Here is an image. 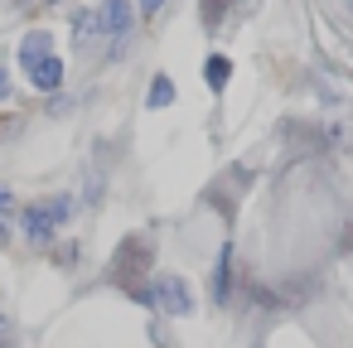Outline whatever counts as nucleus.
<instances>
[{"mask_svg": "<svg viewBox=\"0 0 353 348\" xmlns=\"http://www.w3.org/2000/svg\"><path fill=\"white\" fill-rule=\"evenodd\" d=\"M97 34H107V30H102V10H78V15H73V44L88 49Z\"/></svg>", "mask_w": 353, "mask_h": 348, "instance_id": "nucleus-5", "label": "nucleus"}, {"mask_svg": "<svg viewBox=\"0 0 353 348\" xmlns=\"http://www.w3.org/2000/svg\"><path fill=\"white\" fill-rule=\"evenodd\" d=\"M228 285H232V242H223L213 266V305H228Z\"/></svg>", "mask_w": 353, "mask_h": 348, "instance_id": "nucleus-6", "label": "nucleus"}, {"mask_svg": "<svg viewBox=\"0 0 353 348\" xmlns=\"http://www.w3.org/2000/svg\"><path fill=\"white\" fill-rule=\"evenodd\" d=\"M348 6H353V0H348Z\"/></svg>", "mask_w": 353, "mask_h": 348, "instance_id": "nucleus-15", "label": "nucleus"}, {"mask_svg": "<svg viewBox=\"0 0 353 348\" xmlns=\"http://www.w3.org/2000/svg\"><path fill=\"white\" fill-rule=\"evenodd\" d=\"M25 73H30V83H34L39 92H59V88H63V63H59L54 54H49V59H39V63H30Z\"/></svg>", "mask_w": 353, "mask_h": 348, "instance_id": "nucleus-3", "label": "nucleus"}, {"mask_svg": "<svg viewBox=\"0 0 353 348\" xmlns=\"http://www.w3.org/2000/svg\"><path fill=\"white\" fill-rule=\"evenodd\" d=\"M6 242H10V227H6V223H0V247H6Z\"/></svg>", "mask_w": 353, "mask_h": 348, "instance_id": "nucleus-13", "label": "nucleus"}, {"mask_svg": "<svg viewBox=\"0 0 353 348\" xmlns=\"http://www.w3.org/2000/svg\"><path fill=\"white\" fill-rule=\"evenodd\" d=\"M34 6H54V0H34Z\"/></svg>", "mask_w": 353, "mask_h": 348, "instance_id": "nucleus-14", "label": "nucleus"}, {"mask_svg": "<svg viewBox=\"0 0 353 348\" xmlns=\"http://www.w3.org/2000/svg\"><path fill=\"white\" fill-rule=\"evenodd\" d=\"M203 78H208V88H213V92H223V88H228V78H232V63H228L223 54H208V59H203Z\"/></svg>", "mask_w": 353, "mask_h": 348, "instance_id": "nucleus-8", "label": "nucleus"}, {"mask_svg": "<svg viewBox=\"0 0 353 348\" xmlns=\"http://www.w3.org/2000/svg\"><path fill=\"white\" fill-rule=\"evenodd\" d=\"M10 203H15V198H10V189H6V184H0V213H6Z\"/></svg>", "mask_w": 353, "mask_h": 348, "instance_id": "nucleus-12", "label": "nucleus"}, {"mask_svg": "<svg viewBox=\"0 0 353 348\" xmlns=\"http://www.w3.org/2000/svg\"><path fill=\"white\" fill-rule=\"evenodd\" d=\"M170 102H174V83H170L165 73H155V78H150V92H145V107L160 112V107H170Z\"/></svg>", "mask_w": 353, "mask_h": 348, "instance_id": "nucleus-9", "label": "nucleus"}, {"mask_svg": "<svg viewBox=\"0 0 353 348\" xmlns=\"http://www.w3.org/2000/svg\"><path fill=\"white\" fill-rule=\"evenodd\" d=\"M6 97H10V73L0 68V102H6Z\"/></svg>", "mask_w": 353, "mask_h": 348, "instance_id": "nucleus-10", "label": "nucleus"}, {"mask_svg": "<svg viewBox=\"0 0 353 348\" xmlns=\"http://www.w3.org/2000/svg\"><path fill=\"white\" fill-rule=\"evenodd\" d=\"M160 6H165V0H141V15H155Z\"/></svg>", "mask_w": 353, "mask_h": 348, "instance_id": "nucleus-11", "label": "nucleus"}, {"mask_svg": "<svg viewBox=\"0 0 353 348\" xmlns=\"http://www.w3.org/2000/svg\"><path fill=\"white\" fill-rule=\"evenodd\" d=\"M73 213V203L59 194V198H49V203H34L30 213H25V232H30V242H54V232H59V223Z\"/></svg>", "mask_w": 353, "mask_h": 348, "instance_id": "nucleus-2", "label": "nucleus"}, {"mask_svg": "<svg viewBox=\"0 0 353 348\" xmlns=\"http://www.w3.org/2000/svg\"><path fill=\"white\" fill-rule=\"evenodd\" d=\"M54 54V34L49 30H34V34H25V44H20V63L30 68V63H39V59H49Z\"/></svg>", "mask_w": 353, "mask_h": 348, "instance_id": "nucleus-7", "label": "nucleus"}, {"mask_svg": "<svg viewBox=\"0 0 353 348\" xmlns=\"http://www.w3.org/2000/svg\"><path fill=\"white\" fill-rule=\"evenodd\" d=\"M150 305H160L165 314H174V319H184V314H194V290H189V280H184V276H174V271H165V276H155V290H150Z\"/></svg>", "mask_w": 353, "mask_h": 348, "instance_id": "nucleus-1", "label": "nucleus"}, {"mask_svg": "<svg viewBox=\"0 0 353 348\" xmlns=\"http://www.w3.org/2000/svg\"><path fill=\"white\" fill-rule=\"evenodd\" d=\"M102 30L117 39L131 34V0H102Z\"/></svg>", "mask_w": 353, "mask_h": 348, "instance_id": "nucleus-4", "label": "nucleus"}]
</instances>
